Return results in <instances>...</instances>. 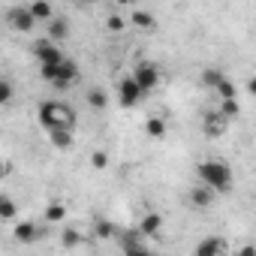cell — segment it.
<instances>
[{
  "instance_id": "6da1fadb",
  "label": "cell",
  "mask_w": 256,
  "mask_h": 256,
  "mask_svg": "<svg viewBox=\"0 0 256 256\" xmlns=\"http://www.w3.org/2000/svg\"><path fill=\"white\" fill-rule=\"evenodd\" d=\"M40 124L46 130H60V126L72 130L76 126V112L60 100H46V102H40Z\"/></svg>"
},
{
  "instance_id": "7a4b0ae2",
  "label": "cell",
  "mask_w": 256,
  "mask_h": 256,
  "mask_svg": "<svg viewBox=\"0 0 256 256\" xmlns=\"http://www.w3.org/2000/svg\"><path fill=\"white\" fill-rule=\"evenodd\" d=\"M196 175H199L202 184L214 187L217 193H229L232 190V169L223 160H202L196 166Z\"/></svg>"
},
{
  "instance_id": "3957f363",
  "label": "cell",
  "mask_w": 256,
  "mask_h": 256,
  "mask_svg": "<svg viewBox=\"0 0 256 256\" xmlns=\"http://www.w3.org/2000/svg\"><path fill=\"white\" fill-rule=\"evenodd\" d=\"M145 238H148V235H145L142 229H124V232H118V247H120L124 253H130V256H148L151 247H148Z\"/></svg>"
},
{
  "instance_id": "277c9868",
  "label": "cell",
  "mask_w": 256,
  "mask_h": 256,
  "mask_svg": "<svg viewBox=\"0 0 256 256\" xmlns=\"http://www.w3.org/2000/svg\"><path fill=\"white\" fill-rule=\"evenodd\" d=\"M142 96H145V90L139 88V82H136L133 76L120 78V84H118V100H120V106H124V108L139 106V102H142Z\"/></svg>"
},
{
  "instance_id": "5b68a950",
  "label": "cell",
  "mask_w": 256,
  "mask_h": 256,
  "mask_svg": "<svg viewBox=\"0 0 256 256\" xmlns=\"http://www.w3.org/2000/svg\"><path fill=\"white\" fill-rule=\"evenodd\" d=\"M6 24H10L12 30H18V34H30V30L36 28V18H34L30 6H12V10L6 12Z\"/></svg>"
},
{
  "instance_id": "8992f818",
  "label": "cell",
  "mask_w": 256,
  "mask_h": 256,
  "mask_svg": "<svg viewBox=\"0 0 256 256\" xmlns=\"http://www.w3.org/2000/svg\"><path fill=\"white\" fill-rule=\"evenodd\" d=\"M133 78H136L139 88L148 94V90H154V88L160 84V70H157V64H151V60H139L136 70H133Z\"/></svg>"
},
{
  "instance_id": "52a82bcc",
  "label": "cell",
  "mask_w": 256,
  "mask_h": 256,
  "mask_svg": "<svg viewBox=\"0 0 256 256\" xmlns=\"http://www.w3.org/2000/svg\"><path fill=\"white\" fill-rule=\"evenodd\" d=\"M34 54H36L40 64H60V60H64V52H60L58 42L48 40V36H42V40L34 42Z\"/></svg>"
},
{
  "instance_id": "ba28073f",
  "label": "cell",
  "mask_w": 256,
  "mask_h": 256,
  "mask_svg": "<svg viewBox=\"0 0 256 256\" xmlns=\"http://www.w3.org/2000/svg\"><path fill=\"white\" fill-rule=\"evenodd\" d=\"M226 124H229V118H223L220 112H208L205 120H202V130H205L208 139H220L226 133Z\"/></svg>"
},
{
  "instance_id": "9c48e42d",
  "label": "cell",
  "mask_w": 256,
  "mask_h": 256,
  "mask_svg": "<svg viewBox=\"0 0 256 256\" xmlns=\"http://www.w3.org/2000/svg\"><path fill=\"white\" fill-rule=\"evenodd\" d=\"M214 193H217L214 187H208V184L199 181V184H193V190H190V205L202 211V208H208V205L214 202Z\"/></svg>"
},
{
  "instance_id": "30bf717a",
  "label": "cell",
  "mask_w": 256,
  "mask_h": 256,
  "mask_svg": "<svg viewBox=\"0 0 256 256\" xmlns=\"http://www.w3.org/2000/svg\"><path fill=\"white\" fill-rule=\"evenodd\" d=\"M76 78H78V64H76V60H70V58H64V60H60V76H58L54 88H58V90H66Z\"/></svg>"
},
{
  "instance_id": "8fae6325",
  "label": "cell",
  "mask_w": 256,
  "mask_h": 256,
  "mask_svg": "<svg viewBox=\"0 0 256 256\" xmlns=\"http://www.w3.org/2000/svg\"><path fill=\"white\" fill-rule=\"evenodd\" d=\"M12 238H16L18 244H34V241L40 238V226H36V223H30V220H24V223H18V226H16Z\"/></svg>"
},
{
  "instance_id": "7c38bea8",
  "label": "cell",
  "mask_w": 256,
  "mask_h": 256,
  "mask_svg": "<svg viewBox=\"0 0 256 256\" xmlns=\"http://www.w3.org/2000/svg\"><path fill=\"white\" fill-rule=\"evenodd\" d=\"M226 250H229V244L223 238H205V241L196 244V256H217V253H226Z\"/></svg>"
},
{
  "instance_id": "4fadbf2b",
  "label": "cell",
  "mask_w": 256,
  "mask_h": 256,
  "mask_svg": "<svg viewBox=\"0 0 256 256\" xmlns=\"http://www.w3.org/2000/svg\"><path fill=\"white\" fill-rule=\"evenodd\" d=\"M46 24H48V34H46L48 40L60 42V40H66V36H70V22H66V18L54 16V18H52V22H46Z\"/></svg>"
},
{
  "instance_id": "5bb4252c",
  "label": "cell",
  "mask_w": 256,
  "mask_h": 256,
  "mask_svg": "<svg viewBox=\"0 0 256 256\" xmlns=\"http://www.w3.org/2000/svg\"><path fill=\"white\" fill-rule=\"evenodd\" d=\"M48 142L58 151H70L72 148V130H66V126H60V130H48Z\"/></svg>"
},
{
  "instance_id": "9a60e30c",
  "label": "cell",
  "mask_w": 256,
  "mask_h": 256,
  "mask_svg": "<svg viewBox=\"0 0 256 256\" xmlns=\"http://www.w3.org/2000/svg\"><path fill=\"white\" fill-rule=\"evenodd\" d=\"M139 229H142L145 235H160V232H163V217H160L157 211H148V214L142 217Z\"/></svg>"
},
{
  "instance_id": "2e32d148",
  "label": "cell",
  "mask_w": 256,
  "mask_h": 256,
  "mask_svg": "<svg viewBox=\"0 0 256 256\" xmlns=\"http://www.w3.org/2000/svg\"><path fill=\"white\" fill-rule=\"evenodd\" d=\"M30 12H34L36 22H52V18H54V10H52L48 0H34V4H30Z\"/></svg>"
},
{
  "instance_id": "e0dca14e",
  "label": "cell",
  "mask_w": 256,
  "mask_h": 256,
  "mask_svg": "<svg viewBox=\"0 0 256 256\" xmlns=\"http://www.w3.org/2000/svg\"><path fill=\"white\" fill-rule=\"evenodd\" d=\"M166 130H169V126H166L163 118H148L145 120V136H151V139H163Z\"/></svg>"
},
{
  "instance_id": "ac0fdd59",
  "label": "cell",
  "mask_w": 256,
  "mask_h": 256,
  "mask_svg": "<svg viewBox=\"0 0 256 256\" xmlns=\"http://www.w3.org/2000/svg\"><path fill=\"white\" fill-rule=\"evenodd\" d=\"M130 22H133L139 30H154V24H157V22H154V16H151L148 10H136V12L130 16Z\"/></svg>"
},
{
  "instance_id": "d6986e66",
  "label": "cell",
  "mask_w": 256,
  "mask_h": 256,
  "mask_svg": "<svg viewBox=\"0 0 256 256\" xmlns=\"http://www.w3.org/2000/svg\"><path fill=\"white\" fill-rule=\"evenodd\" d=\"M226 78V72L223 70H217V66H208L205 72H202V84L208 88V90H217V84Z\"/></svg>"
},
{
  "instance_id": "ffe728a7",
  "label": "cell",
  "mask_w": 256,
  "mask_h": 256,
  "mask_svg": "<svg viewBox=\"0 0 256 256\" xmlns=\"http://www.w3.org/2000/svg\"><path fill=\"white\" fill-rule=\"evenodd\" d=\"M94 232H96V238H118L120 229L112 220H94Z\"/></svg>"
},
{
  "instance_id": "44dd1931",
  "label": "cell",
  "mask_w": 256,
  "mask_h": 256,
  "mask_svg": "<svg viewBox=\"0 0 256 256\" xmlns=\"http://www.w3.org/2000/svg\"><path fill=\"white\" fill-rule=\"evenodd\" d=\"M88 106H90V108H96V112H102V108L108 106V96H106V90H100V88L88 90Z\"/></svg>"
},
{
  "instance_id": "7402d4cb",
  "label": "cell",
  "mask_w": 256,
  "mask_h": 256,
  "mask_svg": "<svg viewBox=\"0 0 256 256\" xmlns=\"http://www.w3.org/2000/svg\"><path fill=\"white\" fill-rule=\"evenodd\" d=\"M217 112L223 114V118H238V100L235 96H229V100H220V106H217Z\"/></svg>"
},
{
  "instance_id": "603a6c76",
  "label": "cell",
  "mask_w": 256,
  "mask_h": 256,
  "mask_svg": "<svg viewBox=\"0 0 256 256\" xmlns=\"http://www.w3.org/2000/svg\"><path fill=\"white\" fill-rule=\"evenodd\" d=\"M66 217V208H64V202H52L48 208H46V220L48 223H60Z\"/></svg>"
},
{
  "instance_id": "cb8c5ba5",
  "label": "cell",
  "mask_w": 256,
  "mask_h": 256,
  "mask_svg": "<svg viewBox=\"0 0 256 256\" xmlns=\"http://www.w3.org/2000/svg\"><path fill=\"white\" fill-rule=\"evenodd\" d=\"M16 202H12V196H0V220H12L16 217Z\"/></svg>"
},
{
  "instance_id": "d4e9b609",
  "label": "cell",
  "mask_w": 256,
  "mask_h": 256,
  "mask_svg": "<svg viewBox=\"0 0 256 256\" xmlns=\"http://www.w3.org/2000/svg\"><path fill=\"white\" fill-rule=\"evenodd\" d=\"M40 76H42L48 84H54L58 76H60V64H40Z\"/></svg>"
},
{
  "instance_id": "484cf974",
  "label": "cell",
  "mask_w": 256,
  "mask_h": 256,
  "mask_svg": "<svg viewBox=\"0 0 256 256\" xmlns=\"http://www.w3.org/2000/svg\"><path fill=\"white\" fill-rule=\"evenodd\" d=\"M235 94H238V88H235L229 78H223V82L217 84V96H220V100H229V96H235Z\"/></svg>"
},
{
  "instance_id": "4316f807",
  "label": "cell",
  "mask_w": 256,
  "mask_h": 256,
  "mask_svg": "<svg viewBox=\"0 0 256 256\" xmlns=\"http://www.w3.org/2000/svg\"><path fill=\"white\" fill-rule=\"evenodd\" d=\"M60 244H64V247H78V244H82V235H78L76 229H64Z\"/></svg>"
},
{
  "instance_id": "83f0119b",
  "label": "cell",
  "mask_w": 256,
  "mask_h": 256,
  "mask_svg": "<svg viewBox=\"0 0 256 256\" xmlns=\"http://www.w3.org/2000/svg\"><path fill=\"white\" fill-rule=\"evenodd\" d=\"M106 28H108L112 34H124V28H126V22H124V16H108V22H106Z\"/></svg>"
},
{
  "instance_id": "f1b7e54d",
  "label": "cell",
  "mask_w": 256,
  "mask_h": 256,
  "mask_svg": "<svg viewBox=\"0 0 256 256\" xmlns=\"http://www.w3.org/2000/svg\"><path fill=\"white\" fill-rule=\"evenodd\" d=\"M90 166H94V169H106V166H108V154H106V151H94V154H90Z\"/></svg>"
},
{
  "instance_id": "f546056e",
  "label": "cell",
  "mask_w": 256,
  "mask_h": 256,
  "mask_svg": "<svg viewBox=\"0 0 256 256\" xmlns=\"http://www.w3.org/2000/svg\"><path fill=\"white\" fill-rule=\"evenodd\" d=\"M0 102H4V106L12 102V84L10 82H0Z\"/></svg>"
},
{
  "instance_id": "4dcf8cb0",
  "label": "cell",
  "mask_w": 256,
  "mask_h": 256,
  "mask_svg": "<svg viewBox=\"0 0 256 256\" xmlns=\"http://www.w3.org/2000/svg\"><path fill=\"white\" fill-rule=\"evenodd\" d=\"M247 90H250V94H253V96H256V76H253V78H250V82H247Z\"/></svg>"
},
{
  "instance_id": "1f68e13d",
  "label": "cell",
  "mask_w": 256,
  "mask_h": 256,
  "mask_svg": "<svg viewBox=\"0 0 256 256\" xmlns=\"http://www.w3.org/2000/svg\"><path fill=\"white\" fill-rule=\"evenodd\" d=\"M118 6H130V4H139V0H114Z\"/></svg>"
},
{
  "instance_id": "d6a6232c",
  "label": "cell",
  "mask_w": 256,
  "mask_h": 256,
  "mask_svg": "<svg viewBox=\"0 0 256 256\" xmlns=\"http://www.w3.org/2000/svg\"><path fill=\"white\" fill-rule=\"evenodd\" d=\"M78 4H84V6H90V4H96V0H78Z\"/></svg>"
}]
</instances>
